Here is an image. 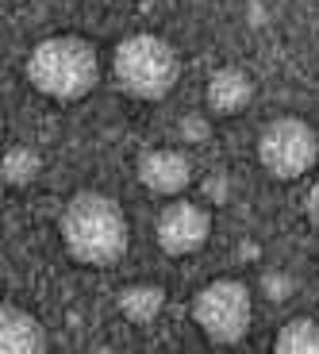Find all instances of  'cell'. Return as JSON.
<instances>
[{
    "mask_svg": "<svg viewBox=\"0 0 319 354\" xmlns=\"http://www.w3.org/2000/svg\"><path fill=\"white\" fill-rule=\"evenodd\" d=\"M62 243L70 250V258L85 266H112L127 254V216L124 208L104 193H77L62 208Z\"/></svg>",
    "mask_w": 319,
    "mask_h": 354,
    "instance_id": "obj_1",
    "label": "cell"
},
{
    "mask_svg": "<svg viewBox=\"0 0 319 354\" xmlns=\"http://www.w3.org/2000/svg\"><path fill=\"white\" fill-rule=\"evenodd\" d=\"M100 77V62L93 43L77 35H54L43 39L35 50L27 54V81L50 100H81L89 97Z\"/></svg>",
    "mask_w": 319,
    "mask_h": 354,
    "instance_id": "obj_2",
    "label": "cell"
},
{
    "mask_svg": "<svg viewBox=\"0 0 319 354\" xmlns=\"http://www.w3.org/2000/svg\"><path fill=\"white\" fill-rule=\"evenodd\" d=\"M177 50L162 35H127L112 50V73L127 97L135 100H162L177 85Z\"/></svg>",
    "mask_w": 319,
    "mask_h": 354,
    "instance_id": "obj_3",
    "label": "cell"
},
{
    "mask_svg": "<svg viewBox=\"0 0 319 354\" xmlns=\"http://www.w3.org/2000/svg\"><path fill=\"white\" fill-rule=\"evenodd\" d=\"M258 162L277 181H300L319 162V131L308 120L277 115L258 135Z\"/></svg>",
    "mask_w": 319,
    "mask_h": 354,
    "instance_id": "obj_4",
    "label": "cell"
},
{
    "mask_svg": "<svg viewBox=\"0 0 319 354\" xmlns=\"http://www.w3.org/2000/svg\"><path fill=\"white\" fill-rule=\"evenodd\" d=\"M193 319L212 343H220V346L239 343V339L246 335L250 319H254L250 289L242 281H231V277L208 281L204 289L193 297Z\"/></svg>",
    "mask_w": 319,
    "mask_h": 354,
    "instance_id": "obj_5",
    "label": "cell"
},
{
    "mask_svg": "<svg viewBox=\"0 0 319 354\" xmlns=\"http://www.w3.org/2000/svg\"><path fill=\"white\" fill-rule=\"evenodd\" d=\"M208 235H212V216H208V208H200V204H166L158 216V223H154V239H158V247L166 250V254L173 258H185V254H196V250L208 243Z\"/></svg>",
    "mask_w": 319,
    "mask_h": 354,
    "instance_id": "obj_6",
    "label": "cell"
},
{
    "mask_svg": "<svg viewBox=\"0 0 319 354\" xmlns=\"http://www.w3.org/2000/svg\"><path fill=\"white\" fill-rule=\"evenodd\" d=\"M139 181L158 196H177V193H185L188 181H193V162L181 151H169V147L146 151L139 158Z\"/></svg>",
    "mask_w": 319,
    "mask_h": 354,
    "instance_id": "obj_7",
    "label": "cell"
},
{
    "mask_svg": "<svg viewBox=\"0 0 319 354\" xmlns=\"http://www.w3.org/2000/svg\"><path fill=\"white\" fill-rule=\"evenodd\" d=\"M46 331L31 312L4 304L0 308V351L4 354H43L46 351Z\"/></svg>",
    "mask_w": 319,
    "mask_h": 354,
    "instance_id": "obj_8",
    "label": "cell"
},
{
    "mask_svg": "<svg viewBox=\"0 0 319 354\" xmlns=\"http://www.w3.org/2000/svg\"><path fill=\"white\" fill-rule=\"evenodd\" d=\"M250 97H254V81H250V73L239 70V66H223V70H215L212 77H208L204 100L215 115L242 112V108L250 104Z\"/></svg>",
    "mask_w": 319,
    "mask_h": 354,
    "instance_id": "obj_9",
    "label": "cell"
},
{
    "mask_svg": "<svg viewBox=\"0 0 319 354\" xmlns=\"http://www.w3.org/2000/svg\"><path fill=\"white\" fill-rule=\"evenodd\" d=\"M115 304H119V312L131 324H154L162 316V308H166V292L158 285H127Z\"/></svg>",
    "mask_w": 319,
    "mask_h": 354,
    "instance_id": "obj_10",
    "label": "cell"
},
{
    "mask_svg": "<svg viewBox=\"0 0 319 354\" xmlns=\"http://www.w3.org/2000/svg\"><path fill=\"white\" fill-rule=\"evenodd\" d=\"M273 351L281 354H308V351H319V324L308 316H296L289 319L273 339Z\"/></svg>",
    "mask_w": 319,
    "mask_h": 354,
    "instance_id": "obj_11",
    "label": "cell"
},
{
    "mask_svg": "<svg viewBox=\"0 0 319 354\" xmlns=\"http://www.w3.org/2000/svg\"><path fill=\"white\" fill-rule=\"evenodd\" d=\"M39 169H43L39 151H31V147H23V142H12L8 151H4V181H8L12 189L31 185V181L39 177Z\"/></svg>",
    "mask_w": 319,
    "mask_h": 354,
    "instance_id": "obj_12",
    "label": "cell"
},
{
    "mask_svg": "<svg viewBox=\"0 0 319 354\" xmlns=\"http://www.w3.org/2000/svg\"><path fill=\"white\" fill-rule=\"evenodd\" d=\"M262 292H266L269 301H289V297H293V277L269 270V274L262 277Z\"/></svg>",
    "mask_w": 319,
    "mask_h": 354,
    "instance_id": "obj_13",
    "label": "cell"
},
{
    "mask_svg": "<svg viewBox=\"0 0 319 354\" xmlns=\"http://www.w3.org/2000/svg\"><path fill=\"white\" fill-rule=\"evenodd\" d=\"M181 135H185V142H204L208 139V124L204 120H185V124H181Z\"/></svg>",
    "mask_w": 319,
    "mask_h": 354,
    "instance_id": "obj_14",
    "label": "cell"
},
{
    "mask_svg": "<svg viewBox=\"0 0 319 354\" xmlns=\"http://www.w3.org/2000/svg\"><path fill=\"white\" fill-rule=\"evenodd\" d=\"M204 193L212 196L215 204H223V201H227V174H215V177H208V181H204Z\"/></svg>",
    "mask_w": 319,
    "mask_h": 354,
    "instance_id": "obj_15",
    "label": "cell"
},
{
    "mask_svg": "<svg viewBox=\"0 0 319 354\" xmlns=\"http://www.w3.org/2000/svg\"><path fill=\"white\" fill-rule=\"evenodd\" d=\"M304 212H308V220L319 227V177L311 181V189H308V196H304Z\"/></svg>",
    "mask_w": 319,
    "mask_h": 354,
    "instance_id": "obj_16",
    "label": "cell"
}]
</instances>
